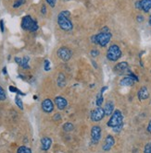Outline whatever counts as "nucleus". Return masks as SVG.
I'll use <instances>...</instances> for the list:
<instances>
[{"instance_id":"f257e3e1","label":"nucleus","mask_w":151,"mask_h":153,"mask_svg":"<svg viewBox=\"0 0 151 153\" xmlns=\"http://www.w3.org/2000/svg\"><path fill=\"white\" fill-rule=\"evenodd\" d=\"M107 126L111 127L115 133H119L122 127H123V116L120 110H116L113 112L109 120L107 123Z\"/></svg>"},{"instance_id":"f03ea898","label":"nucleus","mask_w":151,"mask_h":153,"mask_svg":"<svg viewBox=\"0 0 151 153\" xmlns=\"http://www.w3.org/2000/svg\"><path fill=\"white\" fill-rule=\"evenodd\" d=\"M70 16H71V13L68 10H64L60 12L58 16V24L61 30L65 32H70L73 28L72 22L69 18Z\"/></svg>"},{"instance_id":"7ed1b4c3","label":"nucleus","mask_w":151,"mask_h":153,"mask_svg":"<svg viewBox=\"0 0 151 153\" xmlns=\"http://www.w3.org/2000/svg\"><path fill=\"white\" fill-rule=\"evenodd\" d=\"M22 28L25 31H30V32H35L38 30V24L35 21L33 20L31 16H25L23 17L22 21Z\"/></svg>"},{"instance_id":"20e7f679","label":"nucleus","mask_w":151,"mask_h":153,"mask_svg":"<svg viewBox=\"0 0 151 153\" xmlns=\"http://www.w3.org/2000/svg\"><path fill=\"white\" fill-rule=\"evenodd\" d=\"M121 56V51L120 49V47L116 44L111 45L107 53V57L109 61L115 62L117 60H119Z\"/></svg>"},{"instance_id":"39448f33","label":"nucleus","mask_w":151,"mask_h":153,"mask_svg":"<svg viewBox=\"0 0 151 153\" xmlns=\"http://www.w3.org/2000/svg\"><path fill=\"white\" fill-rule=\"evenodd\" d=\"M96 38H97V44H99L102 47H104L110 42L111 33L109 32H101L96 35Z\"/></svg>"},{"instance_id":"423d86ee","label":"nucleus","mask_w":151,"mask_h":153,"mask_svg":"<svg viewBox=\"0 0 151 153\" xmlns=\"http://www.w3.org/2000/svg\"><path fill=\"white\" fill-rule=\"evenodd\" d=\"M101 128L98 126H94L91 129V140L93 144H97L101 138Z\"/></svg>"},{"instance_id":"0eeeda50","label":"nucleus","mask_w":151,"mask_h":153,"mask_svg":"<svg viewBox=\"0 0 151 153\" xmlns=\"http://www.w3.org/2000/svg\"><path fill=\"white\" fill-rule=\"evenodd\" d=\"M105 115L106 114H105V112H104V109H102L101 107H97L91 113L90 117L93 122H99L105 117Z\"/></svg>"},{"instance_id":"6e6552de","label":"nucleus","mask_w":151,"mask_h":153,"mask_svg":"<svg viewBox=\"0 0 151 153\" xmlns=\"http://www.w3.org/2000/svg\"><path fill=\"white\" fill-rule=\"evenodd\" d=\"M58 56L62 61H69L71 57V51L67 47H61L58 50Z\"/></svg>"},{"instance_id":"1a4fd4ad","label":"nucleus","mask_w":151,"mask_h":153,"mask_svg":"<svg viewBox=\"0 0 151 153\" xmlns=\"http://www.w3.org/2000/svg\"><path fill=\"white\" fill-rule=\"evenodd\" d=\"M114 144H115L114 138H113L112 136H110V135H109V136H107L105 141H104V144H103L102 149H103L104 151H109V150L111 149V148L113 146H114Z\"/></svg>"},{"instance_id":"9d476101","label":"nucleus","mask_w":151,"mask_h":153,"mask_svg":"<svg viewBox=\"0 0 151 153\" xmlns=\"http://www.w3.org/2000/svg\"><path fill=\"white\" fill-rule=\"evenodd\" d=\"M42 109L45 113H52L54 110V104L50 99H45L42 102Z\"/></svg>"},{"instance_id":"9b49d317","label":"nucleus","mask_w":151,"mask_h":153,"mask_svg":"<svg viewBox=\"0 0 151 153\" xmlns=\"http://www.w3.org/2000/svg\"><path fill=\"white\" fill-rule=\"evenodd\" d=\"M114 71L118 74H123L128 72V63L127 62H121L114 66Z\"/></svg>"},{"instance_id":"f8f14e48","label":"nucleus","mask_w":151,"mask_h":153,"mask_svg":"<svg viewBox=\"0 0 151 153\" xmlns=\"http://www.w3.org/2000/svg\"><path fill=\"white\" fill-rule=\"evenodd\" d=\"M55 103L57 105V107H58L60 110H64L68 105L67 100H66L65 98H63V97H60V96L55 98Z\"/></svg>"},{"instance_id":"ddd939ff","label":"nucleus","mask_w":151,"mask_h":153,"mask_svg":"<svg viewBox=\"0 0 151 153\" xmlns=\"http://www.w3.org/2000/svg\"><path fill=\"white\" fill-rule=\"evenodd\" d=\"M135 81L136 80L134 78H132L131 76H125V78H123L120 81V85L123 86V87H129V86H133Z\"/></svg>"},{"instance_id":"4468645a","label":"nucleus","mask_w":151,"mask_h":153,"mask_svg":"<svg viewBox=\"0 0 151 153\" xmlns=\"http://www.w3.org/2000/svg\"><path fill=\"white\" fill-rule=\"evenodd\" d=\"M137 96H138V99L140 101H144V100L148 99V97H149V92H148L147 88V87H142V88H141L138 90Z\"/></svg>"},{"instance_id":"2eb2a0df","label":"nucleus","mask_w":151,"mask_h":153,"mask_svg":"<svg viewBox=\"0 0 151 153\" xmlns=\"http://www.w3.org/2000/svg\"><path fill=\"white\" fill-rule=\"evenodd\" d=\"M51 144H52V140L49 138H43L41 139V149L44 151L48 150L51 147Z\"/></svg>"},{"instance_id":"dca6fc26","label":"nucleus","mask_w":151,"mask_h":153,"mask_svg":"<svg viewBox=\"0 0 151 153\" xmlns=\"http://www.w3.org/2000/svg\"><path fill=\"white\" fill-rule=\"evenodd\" d=\"M140 7L144 12H148L151 9V0H141Z\"/></svg>"},{"instance_id":"f3484780","label":"nucleus","mask_w":151,"mask_h":153,"mask_svg":"<svg viewBox=\"0 0 151 153\" xmlns=\"http://www.w3.org/2000/svg\"><path fill=\"white\" fill-rule=\"evenodd\" d=\"M104 112H105L106 115H111L114 112V104L112 102H108L106 103V106L104 108Z\"/></svg>"},{"instance_id":"a211bd4d","label":"nucleus","mask_w":151,"mask_h":153,"mask_svg":"<svg viewBox=\"0 0 151 153\" xmlns=\"http://www.w3.org/2000/svg\"><path fill=\"white\" fill-rule=\"evenodd\" d=\"M57 82H58L59 87H60V88L64 87V86L66 85V79H65V76H64V74L60 73V74L59 75L58 81H57Z\"/></svg>"},{"instance_id":"6ab92c4d","label":"nucleus","mask_w":151,"mask_h":153,"mask_svg":"<svg viewBox=\"0 0 151 153\" xmlns=\"http://www.w3.org/2000/svg\"><path fill=\"white\" fill-rule=\"evenodd\" d=\"M22 68H23L24 69H29L30 66H29V57L28 56H25L22 59V63L20 65Z\"/></svg>"},{"instance_id":"aec40b11","label":"nucleus","mask_w":151,"mask_h":153,"mask_svg":"<svg viewBox=\"0 0 151 153\" xmlns=\"http://www.w3.org/2000/svg\"><path fill=\"white\" fill-rule=\"evenodd\" d=\"M74 129V126L71 123H65L63 125V130L66 132H71Z\"/></svg>"},{"instance_id":"412c9836","label":"nucleus","mask_w":151,"mask_h":153,"mask_svg":"<svg viewBox=\"0 0 151 153\" xmlns=\"http://www.w3.org/2000/svg\"><path fill=\"white\" fill-rule=\"evenodd\" d=\"M104 102V98H103V92H99L97 94V107H100L102 103Z\"/></svg>"},{"instance_id":"4be33fe9","label":"nucleus","mask_w":151,"mask_h":153,"mask_svg":"<svg viewBox=\"0 0 151 153\" xmlns=\"http://www.w3.org/2000/svg\"><path fill=\"white\" fill-rule=\"evenodd\" d=\"M17 153H32V150H31V149L27 148L25 146H22L18 149Z\"/></svg>"},{"instance_id":"5701e85b","label":"nucleus","mask_w":151,"mask_h":153,"mask_svg":"<svg viewBox=\"0 0 151 153\" xmlns=\"http://www.w3.org/2000/svg\"><path fill=\"white\" fill-rule=\"evenodd\" d=\"M15 102L17 104V106L20 108L21 110H23V103H22V99L20 98V96H16L15 98Z\"/></svg>"},{"instance_id":"b1692460","label":"nucleus","mask_w":151,"mask_h":153,"mask_svg":"<svg viewBox=\"0 0 151 153\" xmlns=\"http://www.w3.org/2000/svg\"><path fill=\"white\" fill-rule=\"evenodd\" d=\"M25 1H26V0H17V1H15V3L13 4V7L14 8L20 7L21 6H22L25 3Z\"/></svg>"},{"instance_id":"393cba45","label":"nucleus","mask_w":151,"mask_h":153,"mask_svg":"<svg viewBox=\"0 0 151 153\" xmlns=\"http://www.w3.org/2000/svg\"><path fill=\"white\" fill-rule=\"evenodd\" d=\"M9 90H10L11 92H16V93H19V94H21V95H25L24 93H22V92H21V90H18L17 88H15V87H13V86H9Z\"/></svg>"},{"instance_id":"a878e982","label":"nucleus","mask_w":151,"mask_h":153,"mask_svg":"<svg viewBox=\"0 0 151 153\" xmlns=\"http://www.w3.org/2000/svg\"><path fill=\"white\" fill-rule=\"evenodd\" d=\"M6 93L2 87H0V101H5L6 100Z\"/></svg>"},{"instance_id":"bb28decb","label":"nucleus","mask_w":151,"mask_h":153,"mask_svg":"<svg viewBox=\"0 0 151 153\" xmlns=\"http://www.w3.org/2000/svg\"><path fill=\"white\" fill-rule=\"evenodd\" d=\"M44 68H45V71L50 70V62H49L48 60H45V61Z\"/></svg>"},{"instance_id":"cd10ccee","label":"nucleus","mask_w":151,"mask_h":153,"mask_svg":"<svg viewBox=\"0 0 151 153\" xmlns=\"http://www.w3.org/2000/svg\"><path fill=\"white\" fill-rule=\"evenodd\" d=\"M46 3H48L50 7H54L56 6V2H57V0H45Z\"/></svg>"},{"instance_id":"c85d7f7f","label":"nucleus","mask_w":151,"mask_h":153,"mask_svg":"<svg viewBox=\"0 0 151 153\" xmlns=\"http://www.w3.org/2000/svg\"><path fill=\"white\" fill-rule=\"evenodd\" d=\"M144 153H151V149H150V145H149V143L145 146V149H144Z\"/></svg>"},{"instance_id":"c756f323","label":"nucleus","mask_w":151,"mask_h":153,"mask_svg":"<svg viewBox=\"0 0 151 153\" xmlns=\"http://www.w3.org/2000/svg\"><path fill=\"white\" fill-rule=\"evenodd\" d=\"M90 54H91L93 57H96V56H97V55L99 54V52H98L97 49H94V50H92V51H91Z\"/></svg>"},{"instance_id":"7c9ffc66","label":"nucleus","mask_w":151,"mask_h":153,"mask_svg":"<svg viewBox=\"0 0 151 153\" xmlns=\"http://www.w3.org/2000/svg\"><path fill=\"white\" fill-rule=\"evenodd\" d=\"M0 30H1V32H4L5 29H4V21L1 20L0 21Z\"/></svg>"},{"instance_id":"2f4dec72","label":"nucleus","mask_w":151,"mask_h":153,"mask_svg":"<svg viewBox=\"0 0 151 153\" xmlns=\"http://www.w3.org/2000/svg\"><path fill=\"white\" fill-rule=\"evenodd\" d=\"M61 119V117H60V113H57V114H55V116H54V120L56 121H60Z\"/></svg>"},{"instance_id":"473e14b6","label":"nucleus","mask_w":151,"mask_h":153,"mask_svg":"<svg viewBox=\"0 0 151 153\" xmlns=\"http://www.w3.org/2000/svg\"><path fill=\"white\" fill-rule=\"evenodd\" d=\"M22 59V58H20V57H15V62H16L18 65H21Z\"/></svg>"},{"instance_id":"72a5a7b5","label":"nucleus","mask_w":151,"mask_h":153,"mask_svg":"<svg viewBox=\"0 0 151 153\" xmlns=\"http://www.w3.org/2000/svg\"><path fill=\"white\" fill-rule=\"evenodd\" d=\"M144 21V17L143 16H137V21L141 22Z\"/></svg>"},{"instance_id":"f704fd0d","label":"nucleus","mask_w":151,"mask_h":153,"mask_svg":"<svg viewBox=\"0 0 151 153\" xmlns=\"http://www.w3.org/2000/svg\"><path fill=\"white\" fill-rule=\"evenodd\" d=\"M92 43H96L97 44V38H96V35H94V36H92Z\"/></svg>"},{"instance_id":"c9c22d12","label":"nucleus","mask_w":151,"mask_h":153,"mask_svg":"<svg viewBox=\"0 0 151 153\" xmlns=\"http://www.w3.org/2000/svg\"><path fill=\"white\" fill-rule=\"evenodd\" d=\"M147 131H148L149 133H151V121L149 122L148 126H147Z\"/></svg>"},{"instance_id":"e433bc0d","label":"nucleus","mask_w":151,"mask_h":153,"mask_svg":"<svg viewBox=\"0 0 151 153\" xmlns=\"http://www.w3.org/2000/svg\"><path fill=\"white\" fill-rule=\"evenodd\" d=\"M42 13H43V14H45V13H46V8H45V6H43V7H42Z\"/></svg>"},{"instance_id":"4c0bfd02","label":"nucleus","mask_w":151,"mask_h":153,"mask_svg":"<svg viewBox=\"0 0 151 153\" xmlns=\"http://www.w3.org/2000/svg\"><path fill=\"white\" fill-rule=\"evenodd\" d=\"M135 7H136V8L141 9V7H140V1H137V2L135 3Z\"/></svg>"},{"instance_id":"58836bf2","label":"nucleus","mask_w":151,"mask_h":153,"mask_svg":"<svg viewBox=\"0 0 151 153\" xmlns=\"http://www.w3.org/2000/svg\"><path fill=\"white\" fill-rule=\"evenodd\" d=\"M3 73H4L5 75L7 74V68H3Z\"/></svg>"},{"instance_id":"ea45409f","label":"nucleus","mask_w":151,"mask_h":153,"mask_svg":"<svg viewBox=\"0 0 151 153\" xmlns=\"http://www.w3.org/2000/svg\"><path fill=\"white\" fill-rule=\"evenodd\" d=\"M93 65H95V68H97V64H96V62H95V61H93Z\"/></svg>"},{"instance_id":"a19ab883","label":"nucleus","mask_w":151,"mask_h":153,"mask_svg":"<svg viewBox=\"0 0 151 153\" xmlns=\"http://www.w3.org/2000/svg\"><path fill=\"white\" fill-rule=\"evenodd\" d=\"M149 24L151 25V15H150V17H149Z\"/></svg>"},{"instance_id":"79ce46f5","label":"nucleus","mask_w":151,"mask_h":153,"mask_svg":"<svg viewBox=\"0 0 151 153\" xmlns=\"http://www.w3.org/2000/svg\"><path fill=\"white\" fill-rule=\"evenodd\" d=\"M149 145H150V149H151V142L149 143Z\"/></svg>"}]
</instances>
